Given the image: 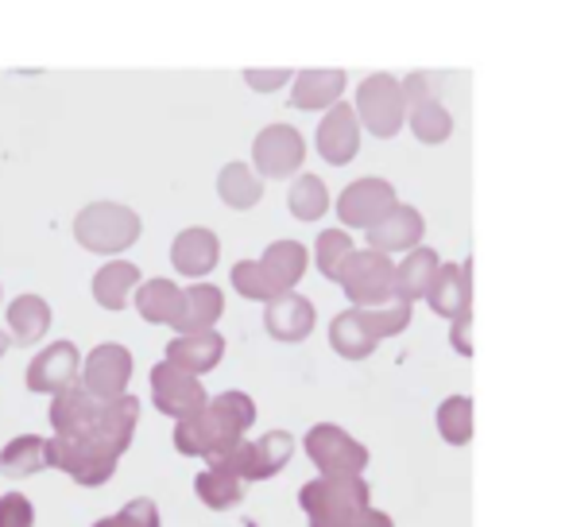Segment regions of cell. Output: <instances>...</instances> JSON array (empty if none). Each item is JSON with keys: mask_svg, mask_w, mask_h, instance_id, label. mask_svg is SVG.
<instances>
[{"mask_svg": "<svg viewBox=\"0 0 569 527\" xmlns=\"http://www.w3.org/2000/svg\"><path fill=\"white\" fill-rule=\"evenodd\" d=\"M140 399H93L86 388H67L51 404V427L59 438L47 443V461L74 477L82 489H98L113 477L120 454L132 443Z\"/></svg>", "mask_w": 569, "mask_h": 527, "instance_id": "cell-1", "label": "cell"}, {"mask_svg": "<svg viewBox=\"0 0 569 527\" xmlns=\"http://www.w3.org/2000/svg\"><path fill=\"white\" fill-rule=\"evenodd\" d=\"M256 407L244 392H226L218 399H206L202 411L187 415L174 427V446L179 454L190 458H210V466H218L221 458H229L240 446V435L252 427Z\"/></svg>", "mask_w": 569, "mask_h": 527, "instance_id": "cell-2", "label": "cell"}, {"mask_svg": "<svg viewBox=\"0 0 569 527\" xmlns=\"http://www.w3.org/2000/svg\"><path fill=\"white\" fill-rule=\"evenodd\" d=\"M140 229L143 226L136 218V210H128L120 202H93L74 221L78 245L90 252H124L128 245H136Z\"/></svg>", "mask_w": 569, "mask_h": 527, "instance_id": "cell-3", "label": "cell"}, {"mask_svg": "<svg viewBox=\"0 0 569 527\" xmlns=\"http://www.w3.org/2000/svg\"><path fill=\"white\" fill-rule=\"evenodd\" d=\"M357 109H360V121H365L368 132L376 136H396L399 125H403L407 113V101L403 90L391 74H372L360 82L357 93Z\"/></svg>", "mask_w": 569, "mask_h": 527, "instance_id": "cell-4", "label": "cell"}, {"mask_svg": "<svg viewBox=\"0 0 569 527\" xmlns=\"http://www.w3.org/2000/svg\"><path fill=\"white\" fill-rule=\"evenodd\" d=\"M341 287L352 302L368 307V302H383L396 291V268L383 252H352L341 268Z\"/></svg>", "mask_w": 569, "mask_h": 527, "instance_id": "cell-5", "label": "cell"}, {"mask_svg": "<svg viewBox=\"0 0 569 527\" xmlns=\"http://www.w3.org/2000/svg\"><path fill=\"white\" fill-rule=\"evenodd\" d=\"M368 489L360 477H322V481L302 489V508L310 513V524H330L341 516L368 508Z\"/></svg>", "mask_w": 569, "mask_h": 527, "instance_id": "cell-6", "label": "cell"}, {"mask_svg": "<svg viewBox=\"0 0 569 527\" xmlns=\"http://www.w3.org/2000/svg\"><path fill=\"white\" fill-rule=\"evenodd\" d=\"M291 450H295L291 435H287V430H271L260 443H240L229 458L218 461V466L232 469L240 481H263V477H276L279 469L287 466Z\"/></svg>", "mask_w": 569, "mask_h": 527, "instance_id": "cell-7", "label": "cell"}, {"mask_svg": "<svg viewBox=\"0 0 569 527\" xmlns=\"http://www.w3.org/2000/svg\"><path fill=\"white\" fill-rule=\"evenodd\" d=\"M78 377H82V388L93 399H106V404L120 399L128 388V377H132V354L124 346H117V341H106V346H98L86 357Z\"/></svg>", "mask_w": 569, "mask_h": 527, "instance_id": "cell-8", "label": "cell"}, {"mask_svg": "<svg viewBox=\"0 0 569 527\" xmlns=\"http://www.w3.org/2000/svg\"><path fill=\"white\" fill-rule=\"evenodd\" d=\"M307 454L315 458V466L322 469L326 477H357L368 461L365 446H357L341 427H330V422L310 430Z\"/></svg>", "mask_w": 569, "mask_h": 527, "instance_id": "cell-9", "label": "cell"}, {"mask_svg": "<svg viewBox=\"0 0 569 527\" xmlns=\"http://www.w3.org/2000/svg\"><path fill=\"white\" fill-rule=\"evenodd\" d=\"M151 396H156V407L163 415H174V419H187V415L202 411L206 407V388L198 377L174 369V365H156L151 369Z\"/></svg>", "mask_w": 569, "mask_h": 527, "instance_id": "cell-10", "label": "cell"}, {"mask_svg": "<svg viewBox=\"0 0 569 527\" xmlns=\"http://www.w3.org/2000/svg\"><path fill=\"white\" fill-rule=\"evenodd\" d=\"M307 156V143L302 136L291 129V125H268L252 143V159L260 167V175L268 179H283V175H295Z\"/></svg>", "mask_w": 569, "mask_h": 527, "instance_id": "cell-11", "label": "cell"}, {"mask_svg": "<svg viewBox=\"0 0 569 527\" xmlns=\"http://www.w3.org/2000/svg\"><path fill=\"white\" fill-rule=\"evenodd\" d=\"M391 210H396V190L383 179H357L338 202L341 221L357 229H372L376 221H383Z\"/></svg>", "mask_w": 569, "mask_h": 527, "instance_id": "cell-12", "label": "cell"}, {"mask_svg": "<svg viewBox=\"0 0 569 527\" xmlns=\"http://www.w3.org/2000/svg\"><path fill=\"white\" fill-rule=\"evenodd\" d=\"M78 372H82L78 349L70 346V341H54V346H47L43 354L28 365V388L31 392L59 396V392H67V388H74Z\"/></svg>", "mask_w": 569, "mask_h": 527, "instance_id": "cell-13", "label": "cell"}, {"mask_svg": "<svg viewBox=\"0 0 569 527\" xmlns=\"http://www.w3.org/2000/svg\"><path fill=\"white\" fill-rule=\"evenodd\" d=\"M221 354H226V341H221V334H213V330L179 334L174 341H167V365L190 372V377L210 372L213 365L221 361Z\"/></svg>", "mask_w": 569, "mask_h": 527, "instance_id": "cell-14", "label": "cell"}, {"mask_svg": "<svg viewBox=\"0 0 569 527\" xmlns=\"http://www.w3.org/2000/svg\"><path fill=\"white\" fill-rule=\"evenodd\" d=\"M360 148V129H357V113L349 106H333L326 113V121L318 125V151L330 163H349Z\"/></svg>", "mask_w": 569, "mask_h": 527, "instance_id": "cell-15", "label": "cell"}, {"mask_svg": "<svg viewBox=\"0 0 569 527\" xmlns=\"http://www.w3.org/2000/svg\"><path fill=\"white\" fill-rule=\"evenodd\" d=\"M263 322H268V334L279 341H302L310 330H315V307H310L302 295H279V299L268 302V315H263Z\"/></svg>", "mask_w": 569, "mask_h": 527, "instance_id": "cell-16", "label": "cell"}, {"mask_svg": "<svg viewBox=\"0 0 569 527\" xmlns=\"http://www.w3.org/2000/svg\"><path fill=\"white\" fill-rule=\"evenodd\" d=\"M221 310H226V299H221L218 287L194 284L190 291H182L179 318H174L171 326H174L179 334H202V330H210V326L218 322Z\"/></svg>", "mask_w": 569, "mask_h": 527, "instance_id": "cell-17", "label": "cell"}, {"mask_svg": "<svg viewBox=\"0 0 569 527\" xmlns=\"http://www.w3.org/2000/svg\"><path fill=\"white\" fill-rule=\"evenodd\" d=\"M171 260L182 276H190V279L206 276V271H213V264H218V237H213L210 229H182L171 245Z\"/></svg>", "mask_w": 569, "mask_h": 527, "instance_id": "cell-18", "label": "cell"}, {"mask_svg": "<svg viewBox=\"0 0 569 527\" xmlns=\"http://www.w3.org/2000/svg\"><path fill=\"white\" fill-rule=\"evenodd\" d=\"M422 237V218L411 210V206H396L383 221H376L368 229V241H372L376 252H399L411 249L415 241Z\"/></svg>", "mask_w": 569, "mask_h": 527, "instance_id": "cell-19", "label": "cell"}, {"mask_svg": "<svg viewBox=\"0 0 569 527\" xmlns=\"http://www.w3.org/2000/svg\"><path fill=\"white\" fill-rule=\"evenodd\" d=\"M341 90H345L341 70H302V74L295 78L291 106L295 109H333Z\"/></svg>", "mask_w": 569, "mask_h": 527, "instance_id": "cell-20", "label": "cell"}, {"mask_svg": "<svg viewBox=\"0 0 569 527\" xmlns=\"http://www.w3.org/2000/svg\"><path fill=\"white\" fill-rule=\"evenodd\" d=\"M140 287V268L132 260H113L93 276V299L106 310H124L128 295Z\"/></svg>", "mask_w": 569, "mask_h": 527, "instance_id": "cell-21", "label": "cell"}, {"mask_svg": "<svg viewBox=\"0 0 569 527\" xmlns=\"http://www.w3.org/2000/svg\"><path fill=\"white\" fill-rule=\"evenodd\" d=\"M8 330H12L16 346H36L51 330V307L39 295H20L8 307Z\"/></svg>", "mask_w": 569, "mask_h": 527, "instance_id": "cell-22", "label": "cell"}, {"mask_svg": "<svg viewBox=\"0 0 569 527\" xmlns=\"http://www.w3.org/2000/svg\"><path fill=\"white\" fill-rule=\"evenodd\" d=\"M179 302H182V291L171 279H151V284L136 287V310H140L148 322L171 326L174 318H179Z\"/></svg>", "mask_w": 569, "mask_h": 527, "instance_id": "cell-23", "label": "cell"}, {"mask_svg": "<svg viewBox=\"0 0 569 527\" xmlns=\"http://www.w3.org/2000/svg\"><path fill=\"white\" fill-rule=\"evenodd\" d=\"M260 268L271 276V284L279 287V291H291L295 284H299V276L307 271V249H302L299 241H276L268 252H263Z\"/></svg>", "mask_w": 569, "mask_h": 527, "instance_id": "cell-24", "label": "cell"}, {"mask_svg": "<svg viewBox=\"0 0 569 527\" xmlns=\"http://www.w3.org/2000/svg\"><path fill=\"white\" fill-rule=\"evenodd\" d=\"M47 466H51L47 461V443L39 435H20L0 450V469H4V477H16V481L39 474Z\"/></svg>", "mask_w": 569, "mask_h": 527, "instance_id": "cell-25", "label": "cell"}, {"mask_svg": "<svg viewBox=\"0 0 569 527\" xmlns=\"http://www.w3.org/2000/svg\"><path fill=\"white\" fill-rule=\"evenodd\" d=\"M194 489L210 508H232V505L244 500V481H240V477L226 466H210L206 474H198Z\"/></svg>", "mask_w": 569, "mask_h": 527, "instance_id": "cell-26", "label": "cell"}, {"mask_svg": "<svg viewBox=\"0 0 569 527\" xmlns=\"http://www.w3.org/2000/svg\"><path fill=\"white\" fill-rule=\"evenodd\" d=\"M218 195H221V202L232 206V210H248V206L260 202L263 187H260V179L248 171V163H229L218 179Z\"/></svg>", "mask_w": 569, "mask_h": 527, "instance_id": "cell-27", "label": "cell"}, {"mask_svg": "<svg viewBox=\"0 0 569 527\" xmlns=\"http://www.w3.org/2000/svg\"><path fill=\"white\" fill-rule=\"evenodd\" d=\"M438 271V260L430 249H415L411 257L396 268V291L403 295V299H419L422 291L430 287V279H435Z\"/></svg>", "mask_w": 569, "mask_h": 527, "instance_id": "cell-28", "label": "cell"}, {"mask_svg": "<svg viewBox=\"0 0 569 527\" xmlns=\"http://www.w3.org/2000/svg\"><path fill=\"white\" fill-rule=\"evenodd\" d=\"M465 276H469V268H438L435 271V279H430V287H427V295H430V302H435L442 315H457V310L465 307V295H469V284H465Z\"/></svg>", "mask_w": 569, "mask_h": 527, "instance_id": "cell-29", "label": "cell"}, {"mask_svg": "<svg viewBox=\"0 0 569 527\" xmlns=\"http://www.w3.org/2000/svg\"><path fill=\"white\" fill-rule=\"evenodd\" d=\"M287 202H291V213L299 221H318L326 213V206H330V195H326L322 179L302 175V179L291 187V195H287Z\"/></svg>", "mask_w": 569, "mask_h": 527, "instance_id": "cell-30", "label": "cell"}, {"mask_svg": "<svg viewBox=\"0 0 569 527\" xmlns=\"http://www.w3.org/2000/svg\"><path fill=\"white\" fill-rule=\"evenodd\" d=\"M330 341H333V349H338L341 357H368V354H372V346H376V341L368 338L365 326H360L357 310H345L338 322L330 326Z\"/></svg>", "mask_w": 569, "mask_h": 527, "instance_id": "cell-31", "label": "cell"}, {"mask_svg": "<svg viewBox=\"0 0 569 527\" xmlns=\"http://www.w3.org/2000/svg\"><path fill=\"white\" fill-rule=\"evenodd\" d=\"M411 129H415V136H419V140L442 143L446 136L453 132V117L446 113V106H438V101L430 98V101H422V106L411 109Z\"/></svg>", "mask_w": 569, "mask_h": 527, "instance_id": "cell-32", "label": "cell"}, {"mask_svg": "<svg viewBox=\"0 0 569 527\" xmlns=\"http://www.w3.org/2000/svg\"><path fill=\"white\" fill-rule=\"evenodd\" d=\"M232 284H237V291L244 295V299H279V287L271 284V276L260 268V260H240L237 268H232Z\"/></svg>", "mask_w": 569, "mask_h": 527, "instance_id": "cell-33", "label": "cell"}, {"mask_svg": "<svg viewBox=\"0 0 569 527\" xmlns=\"http://www.w3.org/2000/svg\"><path fill=\"white\" fill-rule=\"evenodd\" d=\"M352 252H357V249H352V241L341 233V229H330V233L318 237V268H322L326 276L338 279L341 268H345V260H349Z\"/></svg>", "mask_w": 569, "mask_h": 527, "instance_id": "cell-34", "label": "cell"}, {"mask_svg": "<svg viewBox=\"0 0 569 527\" xmlns=\"http://www.w3.org/2000/svg\"><path fill=\"white\" fill-rule=\"evenodd\" d=\"M357 318L368 330V338L380 341V338H388V334L403 330L407 318H411V310H407V302H399V307H391V310H357Z\"/></svg>", "mask_w": 569, "mask_h": 527, "instance_id": "cell-35", "label": "cell"}, {"mask_svg": "<svg viewBox=\"0 0 569 527\" xmlns=\"http://www.w3.org/2000/svg\"><path fill=\"white\" fill-rule=\"evenodd\" d=\"M93 527H159V513H156V505H151L148 497H140V500H132L128 508H120L117 516L98 520Z\"/></svg>", "mask_w": 569, "mask_h": 527, "instance_id": "cell-36", "label": "cell"}, {"mask_svg": "<svg viewBox=\"0 0 569 527\" xmlns=\"http://www.w3.org/2000/svg\"><path fill=\"white\" fill-rule=\"evenodd\" d=\"M438 422H442V435L450 443H469V399H450L442 407V415H438Z\"/></svg>", "mask_w": 569, "mask_h": 527, "instance_id": "cell-37", "label": "cell"}, {"mask_svg": "<svg viewBox=\"0 0 569 527\" xmlns=\"http://www.w3.org/2000/svg\"><path fill=\"white\" fill-rule=\"evenodd\" d=\"M36 513H31V500L20 493H8L0 497V527H31Z\"/></svg>", "mask_w": 569, "mask_h": 527, "instance_id": "cell-38", "label": "cell"}, {"mask_svg": "<svg viewBox=\"0 0 569 527\" xmlns=\"http://www.w3.org/2000/svg\"><path fill=\"white\" fill-rule=\"evenodd\" d=\"M310 527H391L388 516L372 513V508H357V513L341 516V520H330V524H310Z\"/></svg>", "mask_w": 569, "mask_h": 527, "instance_id": "cell-39", "label": "cell"}, {"mask_svg": "<svg viewBox=\"0 0 569 527\" xmlns=\"http://www.w3.org/2000/svg\"><path fill=\"white\" fill-rule=\"evenodd\" d=\"M287 70H268V74H263V70H248L244 74V82L248 86H256V90H276V86H283L287 82Z\"/></svg>", "mask_w": 569, "mask_h": 527, "instance_id": "cell-40", "label": "cell"}, {"mask_svg": "<svg viewBox=\"0 0 569 527\" xmlns=\"http://www.w3.org/2000/svg\"><path fill=\"white\" fill-rule=\"evenodd\" d=\"M403 101H415V106H422V101H430V78H422V74H411L403 86Z\"/></svg>", "mask_w": 569, "mask_h": 527, "instance_id": "cell-41", "label": "cell"}, {"mask_svg": "<svg viewBox=\"0 0 569 527\" xmlns=\"http://www.w3.org/2000/svg\"><path fill=\"white\" fill-rule=\"evenodd\" d=\"M4 349H8V338H4V330H0V357H4Z\"/></svg>", "mask_w": 569, "mask_h": 527, "instance_id": "cell-42", "label": "cell"}]
</instances>
